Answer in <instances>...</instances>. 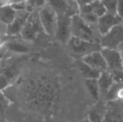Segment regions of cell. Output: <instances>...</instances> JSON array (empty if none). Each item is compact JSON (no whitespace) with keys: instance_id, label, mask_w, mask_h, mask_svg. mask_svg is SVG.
Masks as SVG:
<instances>
[{"instance_id":"obj_27","label":"cell","mask_w":123,"mask_h":122,"mask_svg":"<svg viewBox=\"0 0 123 122\" xmlns=\"http://www.w3.org/2000/svg\"><path fill=\"white\" fill-rule=\"evenodd\" d=\"M117 50L120 51L121 53H123V41L120 44V45L118 46V48H117Z\"/></svg>"},{"instance_id":"obj_31","label":"cell","mask_w":123,"mask_h":122,"mask_svg":"<svg viewBox=\"0 0 123 122\" xmlns=\"http://www.w3.org/2000/svg\"><path fill=\"white\" fill-rule=\"evenodd\" d=\"M122 23H123V20H122Z\"/></svg>"},{"instance_id":"obj_11","label":"cell","mask_w":123,"mask_h":122,"mask_svg":"<svg viewBox=\"0 0 123 122\" xmlns=\"http://www.w3.org/2000/svg\"><path fill=\"white\" fill-rule=\"evenodd\" d=\"M29 14H30V12L27 11L26 9L19 10V11L17 12V14L15 16L14 19L12 21L10 24L7 26V35L11 36V37L19 36Z\"/></svg>"},{"instance_id":"obj_17","label":"cell","mask_w":123,"mask_h":122,"mask_svg":"<svg viewBox=\"0 0 123 122\" xmlns=\"http://www.w3.org/2000/svg\"><path fill=\"white\" fill-rule=\"evenodd\" d=\"M105 112V106L100 104L96 105L90 110L87 118L90 122H103Z\"/></svg>"},{"instance_id":"obj_29","label":"cell","mask_w":123,"mask_h":122,"mask_svg":"<svg viewBox=\"0 0 123 122\" xmlns=\"http://www.w3.org/2000/svg\"><path fill=\"white\" fill-rule=\"evenodd\" d=\"M0 122H8V121H6L4 119H3L2 117H0Z\"/></svg>"},{"instance_id":"obj_20","label":"cell","mask_w":123,"mask_h":122,"mask_svg":"<svg viewBox=\"0 0 123 122\" xmlns=\"http://www.w3.org/2000/svg\"><path fill=\"white\" fill-rule=\"evenodd\" d=\"M100 1H101L106 13H116V12H117V0H100Z\"/></svg>"},{"instance_id":"obj_18","label":"cell","mask_w":123,"mask_h":122,"mask_svg":"<svg viewBox=\"0 0 123 122\" xmlns=\"http://www.w3.org/2000/svg\"><path fill=\"white\" fill-rule=\"evenodd\" d=\"M85 85L92 98L96 100H99L100 99V91L97 83V79H86L85 80Z\"/></svg>"},{"instance_id":"obj_5","label":"cell","mask_w":123,"mask_h":122,"mask_svg":"<svg viewBox=\"0 0 123 122\" xmlns=\"http://www.w3.org/2000/svg\"><path fill=\"white\" fill-rule=\"evenodd\" d=\"M38 15L44 33L46 35L54 38L58 19L57 13L46 3L38 10Z\"/></svg>"},{"instance_id":"obj_19","label":"cell","mask_w":123,"mask_h":122,"mask_svg":"<svg viewBox=\"0 0 123 122\" xmlns=\"http://www.w3.org/2000/svg\"><path fill=\"white\" fill-rule=\"evenodd\" d=\"M46 4V0H25L26 10L29 12L38 11Z\"/></svg>"},{"instance_id":"obj_8","label":"cell","mask_w":123,"mask_h":122,"mask_svg":"<svg viewBox=\"0 0 123 122\" xmlns=\"http://www.w3.org/2000/svg\"><path fill=\"white\" fill-rule=\"evenodd\" d=\"M46 3L57 13V15L68 14L73 16L79 13V7L75 2L71 3L69 0H46Z\"/></svg>"},{"instance_id":"obj_10","label":"cell","mask_w":123,"mask_h":122,"mask_svg":"<svg viewBox=\"0 0 123 122\" xmlns=\"http://www.w3.org/2000/svg\"><path fill=\"white\" fill-rule=\"evenodd\" d=\"M100 52L106 63L107 70L111 71V70L123 69L122 54L120 51H118L117 49L101 48Z\"/></svg>"},{"instance_id":"obj_28","label":"cell","mask_w":123,"mask_h":122,"mask_svg":"<svg viewBox=\"0 0 123 122\" xmlns=\"http://www.w3.org/2000/svg\"><path fill=\"white\" fill-rule=\"evenodd\" d=\"M80 122H90V121L88 120V118H86V119H84V120H82Z\"/></svg>"},{"instance_id":"obj_6","label":"cell","mask_w":123,"mask_h":122,"mask_svg":"<svg viewBox=\"0 0 123 122\" xmlns=\"http://www.w3.org/2000/svg\"><path fill=\"white\" fill-rule=\"evenodd\" d=\"M123 41V23H119L111 28L107 33L100 37L101 48L117 49L118 46Z\"/></svg>"},{"instance_id":"obj_22","label":"cell","mask_w":123,"mask_h":122,"mask_svg":"<svg viewBox=\"0 0 123 122\" xmlns=\"http://www.w3.org/2000/svg\"><path fill=\"white\" fill-rule=\"evenodd\" d=\"M114 82L116 83H123V69L110 71Z\"/></svg>"},{"instance_id":"obj_13","label":"cell","mask_w":123,"mask_h":122,"mask_svg":"<svg viewBox=\"0 0 123 122\" xmlns=\"http://www.w3.org/2000/svg\"><path fill=\"white\" fill-rule=\"evenodd\" d=\"M88 65L91 66L92 68L96 69L99 71L102 72L107 70V65L105 61L103 55H102L100 50L94 51L89 54H86V56L80 59Z\"/></svg>"},{"instance_id":"obj_3","label":"cell","mask_w":123,"mask_h":122,"mask_svg":"<svg viewBox=\"0 0 123 122\" xmlns=\"http://www.w3.org/2000/svg\"><path fill=\"white\" fill-rule=\"evenodd\" d=\"M65 46H66L67 50L72 56L80 57V59H82L86 54L101 49L100 43L84 40L74 36H71L70 38Z\"/></svg>"},{"instance_id":"obj_16","label":"cell","mask_w":123,"mask_h":122,"mask_svg":"<svg viewBox=\"0 0 123 122\" xmlns=\"http://www.w3.org/2000/svg\"><path fill=\"white\" fill-rule=\"evenodd\" d=\"M77 67L81 75L85 78V80H86V79H97L100 74V71L88 65L81 59H79L77 61Z\"/></svg>"},{"instance_id":"obj_2","label":"cell","mask_w":123,"mask_h":122,"mask_svg":"<svg viewBox=\"0 0 123 122\" xmlns=\"http://www.w3.org/2000/svg\"><path fill=\"white\" fill-rule=\"evenodd\" d=\"M71 36L91 41L98 42L100 41V34H98L96 26L87 23L79 13L71 16Z\"/></svg>"},{"instance_id":"obj_9","label":"cell","mask_w":123,"mask_h":122,"mask_svg":"<svg viewBox=\"0 0 123 122\" xmlns=\"http://www.w3.org/2000/svg\"><path fill=\"white\" fill-rule=\"evenodd\" d=\"M122 23V19L117 14L105 13L100 18H98L96 24V29L100 36H101L108 32L114 26Z\"/></svg>"},{"instance_id":"obj_25","label":"cell","mask_w":123,"mask_h":122,"mask_svg":"<svg viewBox=\"0 0 123 122\" xmlns=\"http://www.w3.org/2000/svg\"><path fill=\"white\" fill-rule=\"evenodd\" d=\"M10 36L4 34V35H0V48L3 47L5 44L7 43V41L9 39Z\"/></svg>"},{"instance_id":"obj_21","label":"cell","mask_w":123,"mask_h":122,"mask_svg":"<svg viewBox=\"0 0 123 122\" xmlns=\"http://www.w3.org/2000/svg\"><path fill=\"white\" fill-rule=\"evenodd\" d=\"M9 105V100L8 98L3 94V92L0 91V117L3 116L4 111Z\"/></svg>"},{"instance_id":"obj_4","label":"cell","mask_w":123,"mask_h":122,"mask_svg":"<svg viewBox=\"0 0 123 122\" xmlns=\"http://www.w3.org/2000/svg\"><path fill=\"white\" fill-rule=\"evenodd\" d=\"M41 32L44 33L39 21L38 11H33L30 13L29 18L26 20V23L23 29L19 34V37L25 41L33 43Z\"/></svg>"},{"instance_id":"obj_7","label":"cell","mask_w":123,"mask_h":122,"mask_svg":"<svg viewBox=\"0 0 123 122\" xmlns=\"http://www.w3.org/2000/svg\"><path fill=\"white\" fill-rule=\"evenodd\" d=\"M71 37V16L68 14L58 15L56 29L54 38L60 44L65 45Z\"/></svg>"},{"instance_id":"obj_14","label":"cell","mask_w":123,"mask_h":122,"mask_svg":"<svg viewBox=\"0 0 123 122\" xmlns=\"http://www.w3.org/2000/svg\"><path fill=\"white\" fill-rule=\"evenodd\" d=\"M97 83L99 91H100V97L103 99V97L108 92V90H110V88L114 83V80L109 70L100 72V75L97 78Z\"/></svg>"},{"instance_id":"obj_30","label":"cell","mask_w":123,"mask_h":122,"mask_svg":"<svg viewBox=\"0 0 123 122\" xmlns=\"http://www.w3.org/2000/svg\"><path fill=\"white\" fill-rule=\"evenodd\" d=\"M70 2H71V3H74V2H75V0H69Z\"/></svg>"},{"instance_id":"obj_26","label":"cell","mask_w":123,"mask_h":122,"mask_svg":"<svg viewBox=\"0 0 123 122\" xmlns=\"http://www.w3.org/2000/svg\"><path fill=\"white\" fill-rule=\"evenodd\" d=\"M7 32V25L0 21V35H4Z\"/></svg>"},{"instance_id":"obj_23","label":"cell","mask_w":123,"mask_h":122,"mask_svg":"<svg viewBox=\"0 0 123 122\" xmlns=\"http://www.w3.org/2000/svg\"><path fill=\"white\" fill-rule=\"evenodd\" d=\"M116 13L123 20V0H117Z\"/></svg>"},{"instance_id":"obj_1","label":"cell","mask_w":123,"mask_h":122,"mask_svg":"<svg viewBox=\"0 0 123 122\" xmlns=\"http://www.w3.org/2000/svg\"><path fill=\"white\" fill-rule=\"evenodd\" d=\"M20 54L13 56L8 55L0 60V91L4 90L14 80L20 70V63L22 59L18 57ZM25 55V54H24Z\"/></svg>"},{"instance_id":"obj_24","label":"cell","mask_w":123,"mask_h":122,"mask_svg":"<svg viewBox=\"0 0 123 122\" xmlns=\"http://www.w3.org/2000/svg\"><path fill=\"white\" fill-rule=\"evenodd\" d=\"M8 54V49H7L6 45L4 44L3 47L0 48V60L4 59Z\"/></svg>"},{"instance_id":"obj_12","label":"cell","mask_w":123,"mask_h":122,"mask_svg":"<svg viewBox=\"0 0 123 122\" xmlns=\"http://www.w3.org/2000/svg\"><path fill=\"white\" fill-rule=\"evenodd\" d=\"M29 44H30V43L25 41L19 36H18V37H11L10 36L9 39L7 41L5 45L8 49V53H12L13 54H20V55L25 54V55L30 51Z\"/></svg>"},{"instance_id":"obj_15","label":"cell","mask_w":123,"mask_h":122,"mask_svg":"<svg viewBox=\"0 0 123 122\" xmlns=\"http://www.w3.org/2000/svg\"><path fill=\"white\" fill-rule=\"evenodd\" d=\"M17 10L11 5H0V21L8 26L14 19Z\"/></svg>"}]
</instances>
